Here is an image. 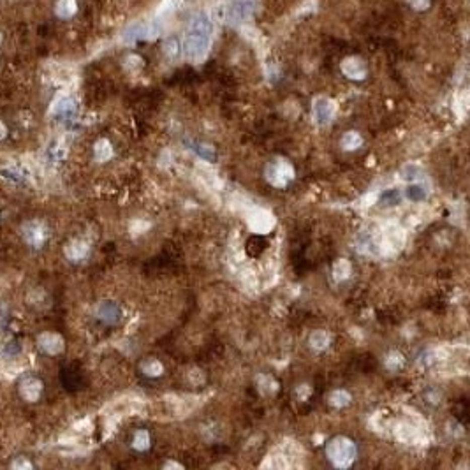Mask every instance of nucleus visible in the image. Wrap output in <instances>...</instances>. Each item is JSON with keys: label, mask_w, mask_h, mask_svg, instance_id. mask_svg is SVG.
<instances>
[{"label": "nucleus", "mask_w": 470, "mask_h": 470, "mask_svg": "<svg viewBox=\"0 0 470 470\" xmlns=\"http://www.w3.org/2000/svg\"><path fill=\"white\" fill-rule=\"evenodd\" d=\"M327 458L333 461L334 467L345 468L354 461L356 458V446L345 437H337L327 444Z\"/></svg>", "instance_id": "obj_1"}, {"label": "nucleus", "mask_w": 470, "mask_h": 470, "mask_svg": "<svg viewBox=\"0 0 470 470\" xmlns=\"http://www.w3.org/2000/svg\"><path fill=\"white\" fill-rule=\"evenodd\" d=\"M293 174H294L293 166L287 164L286 160H282V159L273 160V162L268 164V167H266V178H268L270 183L275 185V187H286V185L293 180Z\"/></svg>", "instance_id": "obj_2"}, {"label": "nucleus", "mask_w": 470, "mask_h": 470, "mask_svg": "<svg viewBox=\"0 0 470 470\" xmlns=\"http://www.w3.org/2000/svg\"><path fill=\"white\" fill-rule=\"evenodd\" d=\"M21 234H23L27 245L34 248H39L44 245L46 238H48V229L41 220H28L21 227Z\"/></svg>", "instance_id": "obj_3"}, {"label": "nucleus", "mask_w": 470, "mask_h": 470, "mask_svg": "<svg viewBox=\"0 0 470 470\" xmlns=\"http://www.w3.org/2000/svg\"><path fill=\"white\" fill-rule=\"evenodd\" d=\"M37 347L41 349L44 354L56 356L63 351L65 344H63V338L58 333H51V331H46L37 337Z\"/></svg>", "instance_id": "obj_4"}, {"label": "nucleus", "mask_w": 470, "mask_h": 470, "mask_svg": "<svg viewBox=\"0 0 470 470\" xmlns=\"http://www.w3.org/2000/svg\"><path fill=\"white\" fill-rule=\"evenodd\" d=\"M42 394V382L35 377H27L20 382V396L25 401H37Z\"/></svg>", "instance_id": "obj_5"}, {"label": "nucleus", "mask_w": 470, "mask_h": 470, "mask_svg": "<svg viewBox=\"0 0 470 470\" xmlns=\"http://www.w3.org/2000/svg\"><path fill=\"white\" fill-rule=\"evenodd\" d=\"M88 250H90V247H88V243H87V241H83V240L69 241V243L65 245V248H63V252H65V257L69 259V261H73V262L83 261V259L88 255Z\"/></svg>", "instance_id": "obj_6"}, {"label": "nucleus", "mask_w": 470, "mask_h": 470, "mask_svg": "<svg viewBox=\"0 0 470 470\" xmlns=\"http://www.w3.org/2000/svg\"><path fill=\"white\" fill-rule=\"evenodd\" d=\"M248 224L250 227L255 231V233H268L273 226V219L268 212H254L250 217H248Z\"/></svg>", "instance_id": "obj_7"}, {"label": "nucleus", "mask_w": 470, "mask_h": 470, "mask_svg": "<svg viewBox=\"0 0 470 470\" xmlns=\"http://www.w3.org/2000/svg\"><path fill=\"white\" fill-rule=\"evenodd\" d=\"M97 317L104 322H116L120 319V308L113 301H102L97 307Z\"/></svg>", "instance_id": "obj_8"}, {"label": "nucleus", "mask_w": 470, "mask_h": 470, "mask_svg": "<svg viewBox=\"0 0 470 470\" xmlns=\"http://www.w3.org/2000/svg\"><path fill=\"white\" fill-rule=\"evenodd\" d=\"M313 113H315V118L319 123H326L331 120V116H333V106H331L329 101H326V99H319V101L315 102V106H313Z\"/></svg>", "instance_id": "obj_9"}, {"label": "nucleus", "mask_w": 470, "mask_h": 470, "mask_svg": "<svg viewBox=\"0 0 470 470\" xmlns=\"http://www.w3.org/2000/svg\"><path fill=\"white\" fill-rule=\"evenodd\" d=\"M73 111H74V101L71 97H67V95L56 97L51 104V109H49V113H53V115H69Z\"/></svg>", "instance_id": "obj_10"}, {"label": "nucleus", "mask_w": 470, "mask_h": 470, "mask_svg": "<svg viewBox=\"0 0 470 470\" xmlns=\"http://www.w3.org/2000/svg\"><path fill=\"white\" fill-rule=\"evenodd\" d=\"M94 155H95V159H97L99 162H106V160L111 159L113 148H111V145H109V141H106V140L97 141V143H95V147H94Z\"/></svg>", "instance_id": "obj_11"}, {"label": "nucleus", "mask_w": 470, "mask_h": 470, "mask_svg": "<svg viewBox=\"0 0 470 470\" xmlns=\"http://www.w3.org/2000/svg\"><path fill=\"white\" fill-rule=\"evenodd\" d=\"M351 273V262L345 261V259H338L337 262L333 264V277L334 280H345Z\"/></svg>", "instance_id": "obj_12"}, {"label": "nucleus", "mask_w": 470, "mask_h": 470, "mask_svg": "<svg viewBox=\"0 0 470 470\" xmlns=\"http://www.w3.org/2000/svg\"><path fill=\"white\" fill-rule=\"evenodd\" d=\"M55 11L60 18H69L76 13V2L74 0H58Z\"/></svg>", "instance_id": "obj_13"}, {"label": "nucleus", "mask_w": 470, "mask_h": 470, "mask_svg": "<svg viewBox=\"0 0 470 470\" xmlns=\"http://www.w3.org/2000/svg\"><path fill=\"white\" fill-rule=\"evenodd\" d=\"M310 344L315 351H322L329 345V334L326 331H315V333L310 337Z\"/></svg>", "instance_id": "obj_14"}, {"label": "nucleus", "mask_w": 470, "mask_h": 470, "mask_svg": "<svg viewBox=\"0 0 470 470\" xmlns=\"http://www.w3.org/2000/svg\"><path fill=\"white\" fill-rule=\"evenodd\" d=\"M401 178H404L405 181H418L419 178H421V169H419V166H416V164H407V166H404V169H401Z\"/></svg>", "instance_id": "obj_15"}, {"label": "nucleus", "mask_w": 470, "mask_h": 470, "mask_svg": "<svg viewBox=\"0 0 470 470\" xmlns=\"http://www.w3.org/2000/svg\"><path fill=\"white\" fill-rule=\"evenodd\" d=\"M426 194H428V192H426L425 185L414 183L407 188V197L411 199V201H423V199L426 197Z\"/></svg>", "instance_id": "obj_16"}, {"label": "nucleus", "mask_w": 470, "mask_h": 470, "mask_svg": "<svg viewBox=\"0 0 470 470\" xmlns=\"http://www.w3.org/2000/svg\"><path fill=\"white\" fill-rule=\"evenodd\" d=\"M141 370H143L147 375L155 377V375H160L164 368L157 359H147V361H143V365H141Z\"/></svg>", "instance_id": "obj_17"}, {"label": "nucleus", "mask_w": 470, "mask_h": 470, "mask_svg": "<svg viewBox=\"0 0 470 470\" xmlns=\"http://www.w3.org/2000/svg\"><path fill=\"white\" fill-rule=\"evenodd\" d=\"M132 446H134V449H138V451H145V449H147V447L150 446V435H148V432H145V430H140V432H136Z\"/></svg>", "instance_id": "obj_18"}, {"label": "nucleus", "mask_w": 470, "mask_h": 470, "mask_svg": "<svg viewBox=\"0 0 470 470\" xmlns=\"http://www.w3.org/2000/svg\"><path fill=\"white\" fill-rule=\"evenodd\" d=\"M327 400H329V404L334 405V407H344V405L349 404L351 396H349L345 391H333V393L327 396Z\"/></svg>", "instance_id": "obj_19"}, {"label": "nucleus", "mask_w": 470, "mask_h": 470, "mask_svg": "<svg viewBox=\"0 0 470 470\" xmlns=\"http://www.w3.org/2000/svg\"><path fill=\"white\" fill-rule=\"evenodd\" d=\"M359 145H361V138H359L356 132H347L344 138H342V147H344L345 150H354V148H358Z\"/></svg>", "instance_id": "obj_20"}, {"label": "nucleus", "mask_w": 470, "mask_h": 470, "mask_svg": "<svg viewBox=\"0 0 470 470\" xmlns=\"http://www.w3.org/2000/svg\"><path fill=\"white\" fill-rule=\"evenodd\" d=\"M401 363H404V358H401V354H398V352H391L386 358V366L389 370H398L401 366Z\"/></svg>", "instance_id": "obj_21"}, {"label": "nucleus", "mask_w": 470, "mask_h": 470, "mask_svg": "<svg viewBox=\"0 0 470 470\" xmlns=\"http://www.w3.org/2000/svg\"><path fill=\"white\" fill-rule=\"evenodd\" d=\"M416 437V432L412 430V426H400L398 430V439H401L404 442H412Z\"/></svg>", "instance_id": "obj_22"}, {"label": "nucleus", "mask_w": 470, "mask_h": 470, "mask_svg": "<svg viewBox=\"0 0 470 470\" xmlns=\"http://www.w3.org/2000/svg\"><path fill=\"white\" fill-rule=\"evenodd\" d=\"M400 194H398L396 190H387L386 194L382 195V199H380V203L382 205H398L400 203Z\"/></svg>", "instance_id": "obj_23"}, {"label": "nucleus", "mask_w": 470, "mask_h": 470, "mask_svg": "<svg viewBox=\"0 0 470 470\" xmlns=\"http://www.w3.org/2000/svg\"><path fill=\"white\" fill-rule=\"evenodd\" d=\"M11 467L16 468V470H28V468H32V463L27 460V458L20 456V458H16L13 463H11Z\"/></svg>", "instance_id": "obj_24"}, {"label": "nucleus", "mask_w": 470, "mask_h": 470, "mask_svg": "<svg viewBox=\"0 0 470 470\" xmlns=\"http://www.w3.org/2000/svg\"><path fill=\"white\" fill-rule=\"evenodd\" d=\"M6 136H7V127L4 125L2 122H0V140H4Z\"/></svg>", "instance_id": "obj_25"}, {"label": "nucleus", "mask_w": 470, "mask_h": 470, "mask_svg": "<svg viewBox=\"0 0 470 470\" xmlns=\"http://www.w3.org/2000/svg\"><path fill=\"white\" fill-rule=\"evenodd\" d=\"M0 41H2V35H0Z\"/></svg>", "instance_id": "obj_26"}]
</instances>
